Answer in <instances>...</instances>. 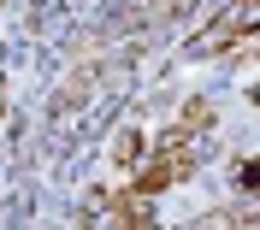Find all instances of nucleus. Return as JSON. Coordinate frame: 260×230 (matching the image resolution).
Wrapping results in <instances>:
<instances>
[{"instance_id": "obj_1", "label": "nucleus", "mask_w": 260, "mask_h": 230, "mask_svg": "<svg viewBox=\"0 0 260 230\" xmlns=\"http://www.w3.org/2000/svg\"><path fill=\"white\" fill-rule=\"evenodd\" d=\"M254 18H260V0H231L207 30L189 35V53H225V48H237V42H248V35H254Z\"/></svg>"}, {"instance_id": "obj_2", "label": "nucleus", "mask_w": 260, "mask_h": 230, "mask_svg": "<svg viewBox=\"0 0 260 230\" xmlns=\"http://www.w3.org/2000/svg\"><path fill=\"white\" fill-rule=\"evenodd\" d=\"M189 165H195V148L189 142H166L154 160H148V171H136V195H160V189H172V183H183L189 177Z\"/></svg>"}, {"instance_id": "obj_3", "label": "nucleus", "mask_w": 260, "mask_h": 230, "mask_svg": "<svg viewBox=\"0 0 260 230\" xmlns=\"http://www.w3.org/2000/svg\"><path fill=\"white\" fill-rule=\"evenodd\" d=\"M136 160H142V136H136V130H118L113 136V165H136Z\"/></svg>"}, {"instance_id": "obj_4", "label": "nucleus", "mask_w": 260, "mask_h": 230, "mask_svg": "<svg viewBox=\"0 0 260 230\" xmlns=\"http://www.w3.org/2000/svg\"><path fill=\"white\" fill-rule=\"evenodd\" d=\"M142 230H160V224H142Z\"/></svg>"}]
</instances>
